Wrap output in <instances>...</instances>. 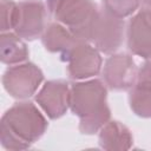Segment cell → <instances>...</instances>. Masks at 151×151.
Instances as JSON below:
<instances>
[{
    "label": "cell",
    "mask_w": 151,
    "mask_h": 151,
    "mask_svg": "<svg viewBox=\"0 0 151 151\" xmlns=\"http://www.w3.org/2000/svg\"><path fill=\"white\" fill-rule=\"evenodd\" d=\"M129 51L145 60L151 59V7H142L131 15L125 31Z\"/></svg>",
    "instance_id": "9"
},
{
    "label": "cell",
    "mask_w": 151,
    "mask_h": 151,
    "mask_svg": "<svg viewBox=\"0 0 151 151\" xmlns=\"http://www.w3.org/2000/svg\"><path fill=\"white\" fill-rule=\"evenodd\" d=\"M46 18L47 6L44 1L21 0L18 2L13 32L28 41L41 38L46 27Z\"/></svg>",
    "instance_id": "7"
},
{
    "label": "cell",
    "mask_w": 151,
    "mask_h": 151,
    "mask_svg": "<svg viewBox=\"0 0 151 151\" xmlns=\"http://www.w3.org/2000/svg\"><path fill=\"white\" fill-rule=\"evenodd\" d=\"M125 31L124 19L116 18L100 8L93 25L91 42L100 53L111 55L123 45Z\"/></svg>",
    "instance_id": "6"
},
{
    "label": "cell",
    "mask_w": 151,
    "mask_h": 151,
    "mask_svg": "<svg viewBox=\"0 0 151 151\" xmlns=\"http://www.w3.org/2000/svg\"><path fill=\"white\" fill-rule=\"evenodd\" d=\"M48 127L45 114L28 100L14 103L1 117L0 143L6 150L22 151L38 142Z\"/></svg>",
    "instance_id": "1"
},
{
    "label": "cell",
    "mask_w": 151,
    "mask_h": 151,
    "mask_svg": "<svg viewBox=\"0 0 151 151\" xmlns=\"http://www.w3.org/2000/svg\"><path fill=\"white\" fill-rule=\"evenodd\" d=\"M145 6H147V7H151V0H140Z\"/></svg>",
    "instance_id": "19"
},
{
    "label": "cell",
    "mask_w": 151,
    "mask_h": 151,
    "mask_svg": "<svg viewBox=\"0 0 151 151\" xmlns=\"http://www.w3.org/2000/svg\"><path fill=\"white\" fill-rule=\"evenodd\" d=\"M101 73L107 88L112 91H127L137 80L138 67L132 55L113 53L105 60Z\"/></svg>",
    "instance_id": "8"
},
{
    "label": "cell",
    "mask_w": 151,
    "mask_h": 151,
    "mask_svg": "<svg viewBox=\"0 0 151 151\" xmlns=\"http://www.w3.org/2000/svg\"><path fill=\"white\" fill-rule=\"evenodd\" d=\"M99 146L107 151H125L133 145L131 130L119 120H109L98 131Z\"/></svg>",
    "instance_id": "11"
},
{
    "label": "cell",
    "mask_w": 151,
    "mask_h": 151,
    "mask_svg": "<svg viewBox=\"0 0 151 151\" xmlns=\"http://www.w3.org/2000/svg\"><path fill=\"white\" fill-rule=\"evenodd\" d=\"M59 1H60V0H45V4H46V6H47L48 13H51V14L54 13L55 7H57V5L59 4Z\"/></svg>",
    "instance_id": "18"
},
{
    "label": "cell",
    "mask_w": 151,
    "mask_h": 151,
    "mask_svg": "<svg viewBox=\"0 0 151 151\" xmlns=\"http://www.w3.org/2000/svg\"><path fill=\"white\" fill-rule=\"evenodd\" d=\"M99 9L93 0H60L53 15L78 40L91 42L92 29Z\"/></svg>",
    "instance_id": "3"
},
{
    "label": "cell",
    "mask_w": 151,
    "mask_h": 151,
    "mask_svg": "<svg viewBox=\"0 0 151 151\" xmlns=\"http://www.w3.org/2000/svg\"><path fill=\"white\" fill-rule=\"evenodd\" d=\"M77 40L73 33L59 21L47 24L41 34V42L51 53H64Z\"/></svg>",
    "instance_id": "13"
},
{
    "label": "cell",
    "mask_w": 151,
    "mask_h": 151,
    "mask_svg": "<svg viewBox=\"0 0 151 151\" xmlns=\"http://www.w3.org/2000/svg\"><path fill=\"white\" fill-rule=\"evenodd\" d=\"M61 60L67 64V74L73 80H86L96 77L103 68L100 52L87 41L77 40L61 53Z\"/></svg>",
    "instance_id": "4"
},
{
    "label": "cell",
    "mask_w": 151,
    "mask_h": 151,
    "mask_svg": "<svg viewBox=\"0 0 151 151\" xmlns=\"http://www.w3.org/2000/svg\"><path fill=\"white\" fill-rule=\"evenodd\" d=\"M18 2L14 0H0V31H13L17 17Z\"/></svg>",
    "instance_id": "16"
},
{
    "label": "cell",
    "mask_w": 151,
    "mask_h": 151,
    "mask_svg": "<svg viewBox=\"0 0 151 151\" xmlns=\"http://www.w3.org/2000/svg\"><path fill=\"white\" fill-rule=\"evenodd\" d=\"M70 110L79 118L80 133H97L111 119L106 84L97 78L73 83L70 90Z\"/></svg>",
    "instance_id": "2"
},
{
    "label": "cell",
    "mask_w": 151,
    "mask_h": 151,
    "mask_svg": "<svg viewBox=\"0 0 151 151\" xmlns=\"http://www.w3.org/2000/svg\"><path fill=\"white\" fill-rule=\"evenodd\" d=\"M137 80H146L151 81V59L145 60L142 66L138 68Z\"/></svg>",
    "instance_id": "17"
},
{
    "label": "cell",
    "mask_w": 151,
    "mask_h": 151,
    "mask_svg": "<svg viewBox=\"0 0 151 151\" xmlns=\"http://www.w3.org/2000/svg\"><path fill=\"white\" fill-rule=\"evenodd\" d=\"M101 2L104 11L119 19L133 15L140 5V0H101Z\"/></svg>",
    "instance_id": "15"
},
{
    "label": "cell",
    "mask_w": 151,
    "mask_h": 151,
    "mask_svg": "<svg viewBox=\"0 0 151 151\" xmlns=\"http://www.w3.org/2000/svg\"><path fill=\"white\" fill-rule=\"evenodd\" d=\"M28 47L22 38L15 32H1L0 34V60L2 64L12 66L27 61Z\"/></svg>",
    "instance_id": "12"
},
{
    "label": "cell",
    "mask_w": 151,
    "mask_h": 151,
    "mask_svg": "<svg viewBox=\"0 0 151 151\" xmlns=\"http://www.w3.org/2000/svg\"><path fill=\"white\" fill-rule=\"evenodd\" d=\"M70 84L64 79L47 80L35 93L34 100L50 119H59L70 109Z\"/></svg>",
    "instance_id": "10"
},
{
    "label": "cell",
    "mask_w": 151,
    "mask_h": 151,
    "mask_svg": "<svg viewBox=\"0 0 151 151\" xmlns=\"http://www.w3.org/2000/svg\"><path fill=\"white\" fill-rule=\"evenodd\" d=\"M129 105L131 111L140 118H151V81L136 80L129 90Z\"/></svg>",
    "instance_id": "14"
},
{
    "label": "cell",
    "mask_w": 151,
    "mask_h": 151,
    "mask_svg": "<svg viewBox=\"0 0 151 151\" xmlns=\"http://www.w3.org/2000/svg\"><path fill=\"white\" fill-rule=\"evenodd\" d=\"M1 81L5 91L11 97L26 100L37 93L44 81V73L35 64L25 61L7 67Z\"/></svg>",
    "instance_id": "5"
}]
</instances>
